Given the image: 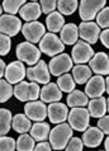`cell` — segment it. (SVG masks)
<instances>
[{
    "mask_svg": "<svg viewBox=\"0 0 109 151\" xmlns=\"http://www.w3.org/2000/svg\"><path fill=\"white\" fill-rule=\"evenodd\" d=\"M74 129L70 127L69 123L61 122L57 123L56 127L49 131L48 135V142L53 150H64L67 145V142L71 137H72Z\"/></svg>",
    "mask_w": 109,
    "mask_h": 151,
    "instance_id": "1",
    "label": "cell"
},
{
    "mask_svg": "<svg viewBox=\"0 0 109 151\" xmlns=\"http://www.w3.org/2000/svg\"><path fill=\"white\" fill-rule=\"evenodd\" d=\"M38 83L36 81H19L13 88V95L20 102H31L39 98Z\"/></svg>",
    "mask_w": 109,
    "mask_h": 151,
    "instance_id": "2",
    "label": "cell"
},
{
    "mask_svg": "<svg viewBox=\"0 0 109 151\" xmlns=\"http://www.w3.org/2000/svg\"><path fill=\"white\" fill-rule=\"evenodd\" d=\"M38 43H39V47H38L39 51L51 57L65 51V45L62 43L60 37H57L56 33H52V32L44 33Z\"/></svg>",
    "mask_w": 109,
    "mask_h": 151,
    "instance_id": "3",
    "label": "cell"
},
{
    "mask_svg": "<svg viewBox=\"0 0 109 151\" xmlns=\"http://www.w3.org/2000/svg\"><path fill=\"white\" fill-rule=\"evenodd\" d=\"M67 121L70 127L79 132H84L90 124V114L86 108L84 107H75L69 111Z\"/></svg>",
    "mask_w": 109,
    "mask_h": 151,
    "instance_id": "4",
    "label": "cell"
},
{
    "mask_svg": "<svg viewBox=\"0 0 109 151\" xmlns=\"http://www.w3.org/2000/svg\"><path fill=\"white\" fill-rule=\"evenodd\" d=\"M41 53L42 52L39 51V48L34 43H31L28 41L19 43L15 48V55L18 57V60L31 66L34 65L41 58Z\"/></svg>",
    "mask_w": 109,
    "mask_h": 151,
    "instance_id": "5",
    "label": "cell"
},
{
    "mask_svg": "<svg viewBox=\"0 0 109 151\" xmlns=\"http://www.w3.org/2000/svg\"><path fill=\"white\" fill-rule=\"evenodd\" d=\"M107 0H80L79 4V15L82 22H89L105 6Z\"/></svg>",
    "mask_w": 109,
    "mask_h": 151,
    "instance_id": "6",
    "label": "cell"
},
{
    "mask_svg": "<svg viewBox=\"0 0 109 151\" xmlns=\"http://www.w3.org/2000/svg\"><path fill=\"white\" fill-rule=\"evenodd\" d=\"M72 66H74V61L71 56L67 55V53L61 52L52 57V60L48 64V70L49 74L53 75V76H60L62 74L69 73L72 69Z\"/></svg>",
    "mask_w": 109,
    "mask_h": 151,
    "instance_id": "7",
    "label": "cell"
},
{
    "mask_svg": "<svg viewBox=\"0 0 109 151\" xmlns=\"http://www.w3.org/2000/svg\"><path fill=\"white\" fill-rule=\"evenodd\" d=\"M26 76L29 81L47 84V83H49V79H51V74H49L47 64L39 58L34 65H32L31 68L26 69Z\"/></svg>",
    "mask_w": 109,
    "mask_h": 151,
    "instance_id": "8",
    "label": "cell"
},
{
    "mask_svg": "<svg viewBox=\"0 0 109 151\" xmlns=\"http://www.w3.org/2000/svg\"><path fill=\"white\" fill-rule=\"evenodd\" d=\"M94 55V50L85 41H76L74 43L72 51H71V58L75 64H86Z\"/></svg>",
    "mask_w": 109,
    "mask_h": 151,
    "instance_id": "9",
    "label": "cell"
},
{
    "mask_svg": "<svg viewBox=\"0 0 109 151\" xmlns=\"http://www.w3.org/2000/svg\"><path fill=\"white\" fill-rule=\"evenodd\" d=\"M22 29V20L14 14H1L0 15V33L11 37L16 36Z\"/></svg>",
    "mask_w": 109,
    "mask_h": 151,
    "instance_id": "10",
    "label": "cell"
},
{
    "mask_svg": "<svg viewBox=\"0 0 109 151\" xmlns=\"http://www.w3.org/2000/svg\"><path fill=\"white\" fill-rule=\"evenodd\" d=\"M24 114L31 121L41 122L47 118V106L42 100H31L24 106Z\"/></svg>",
    "mask_w": 109,
    "mask_h": 151,
    "instance_id": "11",
    "label": "cell"
},
{
    "mask_svg": "<svg viewBox=\"0 0 109 151\" xmlns=\"http://www.w3.org/2000/svg\"><path fill=\"white\" fill-rule=\"evenodd\" d=\"M20 32H22L24 38L28 42L36 45V43H38L39 40L46 33V27L42 23L37 22V20H32V22H27L26 24H22Z\"/></svg>",
    "mask_w": 109,
    "mask_h": 151,
    "instance_id": "12",
    "label": "cell"
},
{
    "mask_svg": "<svg viewBox=\"0 0 109 151\" xmlns=\"http://www.w3.org/2000/svg\"><path fill=\"white\" fill-rule=\"evenodd\" d=\"M79 37L87 42L90 45H94L98 42L99 38V33H100V27L93 20H89V22H81L79 24Z\"/></svg>",
    "mask_w": 109,
    "mask_h": 151,
    "instance_id": "13",
    "label": "cell"
},
{
    "mask_svg": "<svg viewBox=\"0 0 109 151\" xmlns=\"http://www.w3.org/2000/svg\"><path fill=\"white\" fill-rule=\"evenodd\" d=\"M5 80L10 84H16L24 80L26 78V66L22 61H11L9 65H6L5 73H4Z\"/></svg>",
    "mask_w": 109,
    "mask_h": 151,
    "instance_id": "14",
    "label": "cell"
},
{
    "mask_svg": "<svg viewBox=\"0 0 109 151\" xmlns=\"http://www.w3.org/2000/svg\"><path fill=\"white\" fill-rule=\"evenodd\" d=\"M105 93V81L103 75H95L90 76L85 85V94L87 98H98Z\"/></svg>",
    "mask_w": 109,
    "mask_h": 151,
    "instance_id": "15",
    "label": "cell"
},
{
    "mask_svg": "<svg viewBox=\"0 0 109 151\" xmlns=\"http://www.w3.org/2000/svg\"><path fill=\"white\" fill-rule=\"evenodd\" d=\"M67 114H69V109L67 106L60 102H52L49 103V106L47 107V116L51 123H61L65 122L67 119Z\"/></svg>",
    "mask_w": 109,
    "mask_h": 151,
    "instance_id": "16",
    "label": "cell"
},
{
    "mask_svg": "<svg viewBox=\"0 0 109 151\" xmlns=\"http://www.w3.org/2000/svg\"><path fill=\"white\" fill-rule=\"evenodd\" d=\"M89 68L96 75H108L109 74V58L105 52L94 53L89 60Z\"/></svg>",
    "mask_w": 109,
    "mask_h": 151,
    "instance_id": "17",
    "label": "cell"
},
{
    "mask_svg": "<svg viewBox=\"0 0 109 151\" xmlns=\"http://www.w3.org/2000/svg\"><path fill=\"white\" fill-rule=\"evenodd\" d=\"M109 100L104 96H98V98H93L87 102V112H89L90 117L93 118H100L102 116L107 114L109 104Z\"/></svg>",
    "mask_w": 109,
    "mask_h": 151,
    "instance_id": "18",
    "label": "cell"
},
{
    "mask_svg": "<svg viewBox=\"0 0 109 151\" xmlns=\"http://www.w3.org/2000/svg\"><path fill=\"white\" fill-rule=\"evenodd\" d=\"M39 98L44 103L60 102L62 98V91L57 86V84L47 83V84H43V88L39 90Z\"/></svg>",
    "mask_w": 109,
    "mask_h": 151,
    "instance_id": "19",
    "label": "cell"
},
{
    "mask_svg": "<svg viewBox=\"0 0 109 151\" xmlns=\"http://www.w3.org/2000/svg\"><path fill=\"white\" fill-rule=\"evenodd\" d=\"M82 144L87 147H98L104 140V133L99 127H87L82 135Z\"/></svg>",
    "mask_w": 109,
    "mask_h": 151,
    "instance_id": "20",
    "label": "cell"
},
{
    "mask_svg": "<svg viewBox=\"0 0 109 151\" xmlns=\"http://www.w3.org/2000/svg\"><path fill=\"white\" fill-rule=\"evenodd\" d=\"M19 15L20 18L26 22H32V20H37L42 14V9L38 1H31L26 3L24 5L19 9Z\"/></svg>",
    "mask_w": 109,
    "mask_h": 151,
    "instance_id": "21",
    "label": "cell"
},
{
    "mask_svg": "<svg viewBox=\"0 0 109 151\" xmlns=\"http://www.w3.org/2000/svg\"><path fill=\"white\" fill-rule=\"evenodd\" d=\"M60 40L65 46H71L79 40V28L75 23L64 24L60 31Z\"/></svg>",
    "mask_w": 109,
    "mask_h": 151,
    "instance_id": "22",
    "label": "cell"
},
{
    "mask_svg": "<svg viewBox=\"0 0 109 151\" xmlns=\"http://www.w3.org/2000/svg\"><path fill=\"white\" fill-rule=\"evenodd\" d=\"M65 24V18L60 12L53 10L51 13H48L47 18H46V26L47 29L52 33H58L61 31V28Z\"/></svg>",
    "mask_w": 109,
    "mask_h": 151,
    "instance_id": "23",
    "label": "cell"
},
{
    "mask_svg": "<svg viewBox=\"0 0 109 151\" xmlns=\"http://www.w3.org/2000/svg\"><path fill=\"white\" fill-rule=\"evenodd\" d=\"M49 131H51L49 124L47 122L41 121V122H36L34 124H32L31 129H29V133H31V136L33 137V140L38 142V141L47 140L48 135H49Z\"/></svg>",
    "mask_w": 109,
    "mask_h": 151,
    "instance_id": "24",
    "label": "cell"
},
{
    "mask_svg": "<svg viewBox=\"0 0 109 151\" xmlns=\"http://www.w3.org/2000/svg\"><path fill=\"white\" fill-rule=\"evenodd\" d=\"M31 127H32V121L26 114L18 113V114L13 116V118H11V128L15 132L26 133V132H29Z\"/></svg>",
    "mask_w": 109,
    "mask_h": 151,
    "instance_id": "25",
    "label": "cell"
},
{
    "mask_svg": "<svg viewBox=\"0 0 109 151\" xmlns=\"http://www.w3.org/2000/svg\"><path fill=\"white\" fill-rule=\"evenodd\" d=\"M71 70H72V78L76 84H85L93 74L90 68L85 64H76V66H72Z\"/></svg>",
    "mask_w": 109,
    "mask_h": 151,
    "instance_id": "26",
    "label": "cell"
},
{
    "mask_svg": "<svg viewBox=\"0 0 109 151\" xmlns=\"http://www.w3.org/2000/svg\"><path fill=\"white\" fill-rule=\"evenodd\" d=\"M67 107H71V108H75V107H85L87 106V102H89V98L87 95L84 93L81 90H72L70 91L69 95H67V99H66Z\"/></svg>",
    "mask_w": 109,
    "mask_h": 151,
    "instance_id": "27",
    "label": "cell"
},
{
    "mask_svg": "<svg viewBox=\"0 0 109 151\" xmlns=\"http://www.w3.org/2000/svg\"><path fill=\"white\" fill-rule=\"evenodd\" d=\"M11 118L13 114L6 108H0V136L6 135L11 128Z\"/></svg>",
    "mask_w": 109,
    "mask_h": 151,
    "instance_id": "28",
    "label": "cell"
},
{
    "mask_svg": "<svg viewBox=\"0 0 109 151\" xmlns=\"http://www.w3.org/2000/svg\"><path fill=\"white\" fill-rule=\"evenodd\" d=\"M77 0H57L56 8L62 15H71L77 10Z\"/></svg>",
    "mask_w": 109,
    "mask_h": 151,
    "instance_id": "29",
    "label": "cell"
},
{
    "mask_svg": "<svg viewBox=\"0 0 109 151\" xmlns=\"http://www.w3.org/2000/svg\"><path fill=\"white\" fill-rule=\"evenodd\" d=\"M36 141L33 140V137L28 133H20V136L18 137V140L15 141V149L20 151H31L34 150Z\"/></svg>",
    "mask_w": 109,
    "mask_h": 151,
    "instance_id": "30",
    "label": "cell"
},
{
    "mask_svg": "<svg viewBox=\"0 0 109 151\" xmlns=\"http://www.w3.org/2000/svg\"><path fill=\"white\" fill-rule=\"evenodd\" d=\"M57 86L60 88L61 91H65V93H70L75 89L76 86V83H75L72 75H70L69 73L62 74L58 76L57 79Z\"/></svg>",
    "mask_w": 109,
    "mask_h": 151,
    "instance_id": "31",
    "label": "cell"
},
{
    "mask_svg": "<svg viewBox=\"0 0 109 151\" xmlns=\"http://www.w3.org/2000/svg\"><path fill=\"white\" fill-rule=\"evenodd\" d=\"M26 3L27 0H3L1 8H3V12H5V13L15 15Z\"/></svg>",
    "mask_w": 109,
    "mask_h": 151,
    "instance_id": "32",
    "label": "cell"
},
{
    "mask_svg": "<svg viewBox=\"0 0 109 151\" xmlns=\"http://www.w3.org/2000/svg\"><path fill=\"white\" fill-rule=\"evenodd\" d=\"M13 96V84L6 81L5 79H0V103L8 102Z\"/></svg>",
    "mask_w": 109,
    "mask_h": 151,
    "instance_id": "33",
    "label": "cell"
},
{
    "mask_svg": "<svg viewBox=\"0 0 109 151\" xmlns=\"http://www.w3.org/2000/svg\"><path fill=\"white\" fill-rule=\"evenodd\" d=\"M95 18H96L95 23L98 24L100 28H103V29L108 28V26H109V8L104 6L103 9L95 15Z\"/></svg>",
    "mask_w": 109,
    "mask_h": 151,
    "instance_id": "34",
    "label": "cell"
},
{
    "mask_svg": "<svg viewBox=\"0 0 109 151\" xmlns=\"http://www.w3.org/2000/svg\"><path fill=\"white\" fill-rule=\"evenodd\" d=\"M11 48V40L9 36L0 33V56H6Z\"/></svg>",
    "mask_w": 109,
    "mask_h": 151,
    "instance_id": "35",
    "label": "cell"
},
{
    "mask_svg": "<svg viewBox=\"0 0 109 151\" xmlns=\"http://www.w3.org/2000/svg\"><path fill=\"white\" fill-rule=\"evenodd\" d=\"M13 151L15 150V140L6 135L0 136V151Z\"/></svg>",
    "mask_w": 109,
    "mask_h": 151,
    "instance_id": "36",
    "label": "cell"
},
{
    "mask_svg": "<svg viewBox=\"0 0 109 151\" xmlns=\"http://www.w3.org/2000/svg\"><path fill=\"white\" fill-rule=\"evenodd\" d=\"M65 149L69 150V151H81L84 149L82 140L81 138H79V137H71Z\"/></svg>",
    "mask_w": 109,
    "mask_h": 151,
    "instance_id": "37",
    "label": "cell"
},
{
    "mask_svg": "<svg viewBox=\"0 0 109 151\" xmlns=\"http://www.w3.org/2000/svg\"><path fill=\"white\" fill-rule=\"evenodd\" d=\"M56 4H57V0H41V9H42V13H51V12L56 10Z\"/></svg>",
    "mask_w": 109,
    "mask_h": 151,
    "instance_id": "38",
    "label": "cell"
},
{
    "mask_svg": "<svg viewBox=\"0 0 109 151\" xmlns=\"http://www.w3.org/2000/svg\"><path fill=\"white\" fill-rule=\"evenodd\" d=\"M98 127L102 129L104 135H108L109 133V117L107 114L102 116L98 121Z\"/></svg>",
    "mask_w": 109,
    "mask_h": 151,
    "instance_id": "39",
    "label": "cell"
},
{
    "mask_svg": "<svg viewBox=\"0 0 109 151\" xmlns=\"http://www.w3.org/2000/svg\"><path fill=\"white\" fill-rule=\"evenodd\" d=\"M99 40L102 41V43L104 47H109V29L108 28H104L103 31H100L99 33Z\"/></svg>",
    "mask_w": 109,
    "mask_h": 151,
    "instance_id": "40",
    "label": "cell"
},
{
    "mask_svg": "<svg viewBox=\"0 0 109 151\" xmlns=\"http://www.w3.org/2000/svg\"><path fill=\"white\" fill-rule=\"evenodd\" d=\"M52 147L49 145V142H47V140L44 141H38V144L34 145V150H39V151H49Z\"/></svg>",
    "mask_w": 109,
    "mask_h": 151,
    "instance_id": "41",
    "label": "cell"
},
{
    "mask_svg": "<svg viewBox=\"0 0 109 151\" xmlns=\"http://www.w3.org/2000/svg\"><path fill=\"white\" fill-rule=\"evenodd\" d=\"M5 68H6L5 62H4L1 58H0V79L4 76V73H5Z\"/></svg>",
    "mask_w": 109,
    "mask_h": 151,
    "instance_id": "42",
    "label": "cell"
},
{
    "mask_svg": "<svg viewBox=\"0 0 109 151\" xmlns=\"http://www.w3.org/2000/svg\"><path fill=\"white\" fill-rule=\"evenodd\" d=\"M104 81H105V93H109V78L107 76L104 79Z\"/></svg>",
    "mask_w": 109,
    "mask_h": 151,
    "instance_id": "43",
    "label": "cell"
},
{
    "mask_svg": "<svg viewBox=\"0 0 109 151\" xmlns=\"http://www.w3.org/2000/svg\"><path fill=\"white\" fill-rule=\"evenodd\" d=\"M103 141H104V149H105V150H109V138L107 137L105 140H103Z\"/></svg>",
    "mask_w": 109,
    "mask_h": 151,
    "instance_id": "44",
    "label": "cell"
},
{
    "mask_svg": "<svg viewBox=\"0 0 109 151\" xmlns=\"http://www.w3.org/2000/svg\"><path fill=\"white\" fill-rule=\"evenodd\" d=\"M3 14V8H1V5H0V15Z\"/></svg>",
    "mask_w": 109,
    "mask_h": 151,
    "instance_id": "45",
    "label": "cell"
},
{
    "mask_svg": "<svg viewBox=\"0 0 109 151\" xmlns=\"http://www.w3.org/2000/svg\"><path fill=\"white\" fill-rule=\"evenodd\" d=\"M32 1H38V0H32Z\"/></svg>",
    "mask_w": 109,
    "mask_h": 151,
    "instance_id": "46",
    "label": "cell"
}]
</instances>
